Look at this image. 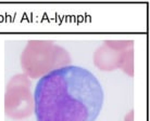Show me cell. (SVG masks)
I'll list each match as a JSON object with an SVG mask.
<instances>
[{
  "label": "cell",
  "mask_w": 150,
  "mask_h": 121,
  "mask_svg": "<svg viewBox=\"0 0 150 121\" xmlns=\"http://www.w3.org/2000/svg\"><path fill=\"white\" fill-rule=\"evenodd\" d=\"M103 102L98 78L76 65L50 70L39 78L34 89L37 121H96Z\"/></svg>",
  "instance_id": "cell-1"
}]
</instances>
